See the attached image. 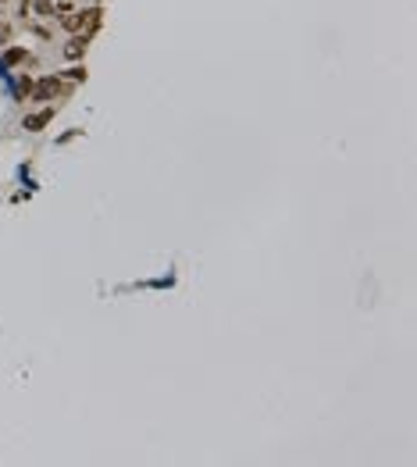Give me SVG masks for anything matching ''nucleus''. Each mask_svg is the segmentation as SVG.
I'll list each match as a JSON object with an SVG mask.
<instances>
[{"label": "nucleus", "instance_id": "1", "mask_svg": "<svg viewBox=\"0 0 417 467\" xmlns=\"http://www.w3.org/2000/svg\"><path fill=\"white\" fill-rule=\"evenodd\" d=\"M68 93H72V82L61 75H47L33 82V100H57V97H68Z\"/></svg>", "mask_w": 417, "mask_h": 467}, {"label": "nucleus", "instance_id": "2", "mask_svg": "<svg viewBox=\"0 0 417 467\" xmlns=\"http://www.w3.org/2000/svg\"><path fill=\"white\" fill-rule=\"evenodd\" d=\"M54 114H57V107H54V104H47L43 111L29 114V118L22 121V129H25V132H43V129L50 125V121H54Z\"/></svg>", "mask_w": 417, "mask_h": 467}, {"label": "nucleus", "instance_id": "3", "mask_svg": "<svg viewBox=\"0 0 417 467\" xmlns=\"http://www.w3.org/2000/svg\"><path fill=\"white\" fill-rule=\"evenodd\" d=\"M86 50H89V36L72 33V36H68V43H65V57H68V61H82V57H86Z\"/></svg>", "mask_w": 417, "mask_h": 467}, {"label": "nucleus", "instance_id": "4", "mask_svg": "<svg viewBox=\"0 0 417 467\" xmlns=\"http://www.w3.org/2000/svg\"><path fill=\"white\" fill-rule=\"evenodd\" d=\"M104 25V11L100 8H82V36H93Z\"/></svg>", "mask_w": 417, "mask_h": 467}, {"label": "nucleus", "instance_id": "5", "mask_svg": "<svg viewBox=\"0 0 417 467\" xmlns=\"http://www.w3.org/2000/svg\"><path fill=\"white\" fill-rule=\"evenodd\" d=\"M8 47H11V43H8ZM22 61H29V50H25V47H11V50H4L0 65H4V68H15V65H22Z\"/></svg>", "mask_w": 417, "mask_h": 467}, {"label": "nucleus", "instance_id": "6", "mask_svg": "<svg viewBox=\"0 0 417 467\" xmlns=\"http://www.w3.org/2000/svg\"><path fill=\"white\" fill-rule=\"evenodd\" d=\"M15 93H18V97H33V75H18Z\"/></svg>", "mask_w": 417, "mask_h": 467}, {"label": "nucleus", "instance_id": "7", "mask_svg": "<svg viewBox=\"0 0 417 467\" xmlns=\"http://www.w3.org/2000/svg\"><path fill=\"white\" fill-rule=\"evenodd\" d=\"M29 11H36V18H54V0H40V4H33V8H29Z\"/></svg>", "mask_w": 417, "mask_h": 467}, {"label": "nucleus", "instance_id": "8", "mask_svg": "<svg viewBox=\"0 0 417 467\" xmlns=\"http://www.w3.org/2000/svg\"><path fill=\"white\" fill-rule=\"evenodd\" d=\"M61 79H68V82H86V65H75V68L61 72Z\"/></svg>", "mask_w": 417, "mask_h": 467}, {"label": "nucleus", "instance_id": "9", "mask_svg": "<svg viewBox=\"0 0 417 467\" xmlns=\"http://www.w3.org/2000/svg\"><path fill=\"white\" fill-rule=\"evenodd\" d=\"M11 33H15V25H11V22H0V47L11 43Z\"/></svg>", "mask_w": 417, "mask_h": 467}, {"label": "nucleus", "instance_id": "10", "mask_svg": "<svg viewBox=\"0 0 417 467\" xmlns=\"http://www.w3.org/2000/svg\"><path fill=\"white\" fill-rule=\"evenodd\" d=\"M29 8H33V0H18V11H22V18H29Z\"/></svg>", "mask_w": 417, "mask_h": 467}, {"label": "nucleus", "instance_id": "11", "mask_svg": "<svg viewBox=\"0 0 417 467\" xmlns=\"http://www.w3.org/2000/svg\"><path fill=\"white\" fill-rule=\"evenodd\" d=\"M0 4H8V0H0Z\"/></svg>", "mask_w": 417, "mask_h": 467}]
</instances>
